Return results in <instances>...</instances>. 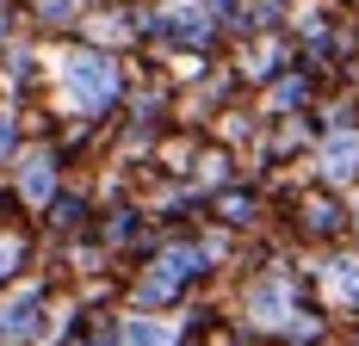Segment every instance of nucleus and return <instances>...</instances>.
<instances>
[{
	"mask_svg": "<svg viewBox=\"0 0 359 346\" xmlns=\"http://www.w3.org/2000/svg\"><path fill=\"white\" fill-rule=\"evenodd\" d=\"M0 260H6V247H0Z\"/></svg>",
	"mask_w": 359,
	"mask_h": 346,
	"instance_id": "f03ea898",
	"label": "nucleus"
},
{
	"mask_svg": "<svg viewBox=\"0 0 359 346\" xmlns=\"http://www.w3.org/2000/svg\"><path fill=\"white\" fill-rule=\"evenodd\" d=\"M334 272H341V278H334V284H341V297H359V266H334Z\"/></svg>",
	"mask_w": 359,
	"mask_h": 346,
	"instance_id": "f257e3e1",
	"label": "nucleus"
}]
</instances>
